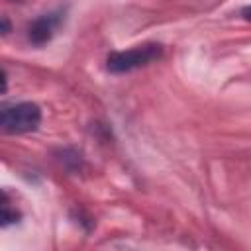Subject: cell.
<instances>
[{
  "instance_id": "2",
  "label": "cell",
  "mask_w": 251,
  "mask_h": 251,
  "mask_svg": "<svg viewBox=\"0 0 251 251\" xmlns=\"http://www.w3.org/2000/svg\"><path fill=\"white\" fill-rule=\"evenodd\" d=\"M41 124V110L33 102H18L12 106H4L0 114V126L4 133L22 135L35 131Z\"/></svg>"
},
{
  "instance_id": "3",
  "label": "cell",
  "mask_w": 251,
  "mask_h": 251,
  "mask_svg": "<svg viewBox=\"0 0 251 251\" xmlns=\"http://www.w3.org/2000/svg\"><path fill=\"white\" fill-rule=\"evenodd\" d=\"M65 20V12L63 10H55V12H47L41 14L39 18H35L29 25H27V41L33 45H45L47 41L53 39L55 31L59 29V25Z\"/></svg>"
},
{
  "instance_id": "1",
  "label": "cell",
  "mask_w": 251,
  "mask_h": 251,
  "mask_svg": "<svg viewBox=\"0 0 251 251\" xmlns=\"http://www.w3.org/2000/svg\"><path fill=\"white\" fill-rule=\"evenodd\" d=\"M163 57V45L149 41L141 45H133L124 51H112L106 57V71L112 75H124L131 73L135 69L147 67Z\"/></svg>"
},
{
  "instance_id": "6",
  "label": "cell",
  "mask_w": 251,
  "mask_h": 251,
  "mask_svg": "<svg viewBox=\"0 0 251 251\" xmlns=\"http://www.w3.org/2000/svg\"><path fill=\"white\" fill-rule=\"evenodd\" d=\"M10 31V24H8V18H4V33Z\"/></svg>"
},
{
  "instance_id": "4",
  "label": "cell",
  "mask_w": 251,
  "mask_h": 251,
  "mask_svg": "<svg viewBox=\"0 0 251 251\" xmlns=\"http://www.w3.org/2000/svg\"><path fill=\"white\" fill-rule=\"evenodd\" d=\"M18 218H20V214L16 210H12L10 200H8V194L4 190V194H2V227H8L10 224L18 222Z\"/></svg>"
},
{
  "instance_id": "5",
  "label": "cell",
  "mask_w": 251,
  "mask_h": 251,
  "mask_svg": "<svg viewBox=\"0 0 251 251\" xmlns=\"http://www.w3.org/2000/svg\"><path fill=\"white\" fill-rule=\"evenodd\" d=\"M241 16H243V20L251 22V4H249V6H245V8L241 10Z\"/></svg>"
}]
</instances>
